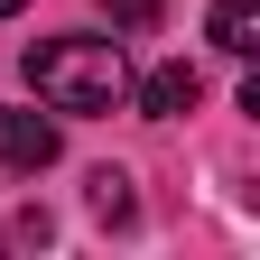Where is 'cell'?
<instances>
[{"mask_svg":"<svg viewBox=\"0 0 260 260\" xmlns=\"http://www.w3.org/2000/svg\"><path fill=\"white\" fill-rule=\"evenodd\" d=\"M103 10H112V28H121V38H149V28L168 19V0H103Z\"/></svg>","mask_w":260,"mask_h":260,"instance_id":"8992f818","label":"cell"},{"mask_svg":"<svg viewBox=\"0 0 260 260\" xmlns=\"http://www.w3.org/2000/svg\"><path fill=\"white\" fill-rule=\"evenodd\" d=\"M10 10H28V0H0V19H10Z\"/></svg>","mask_w":260,"mask_h":260,"instance_id":"52a82bcc","label":"cell"},{"mask_svg":"<svg viewBox=\"0 0 260 260\" xmlns=\"http://www.w3.org/2000/svg\"><path fill=\"white\" fill-rule=\"evenodd\" d=\"M214 47L223 56H251L260 47V0H214Z\"/></svg>","mask_w":260,"mask_h":260,"instance_id":"277c9868","label":"cell"},{"mask_svg":"<svg viewBox=\"0 0 260 260\" xmlns=\"http://www.w3.org/2000/svg\"><path fill=\"white\" fill-rule=\"evenodd\" d=\"M56 121L47 112H0V168H19V177H38V168H56Z\"/></svg>","mask_w":260,"mask_h":260,"instance_id":"7a4b0ae2","label":"cell"},{"mask_svg":"<svg viewBox=\"0 0 260 260\" xmlns=\"http://www.w3.org/2000/svg\"><path fill=\"white\" fill-rule=\"evenodd\" d=\"M93 214H103V223H130V214H140V205H130V177H121V168H103V177H93Z\"/></svg>","mask_w":260,"mask_h":260,"instance_id":"5b68a950","label":"cell"},{"mask_svg":"<svg viewBox=\"0 0 260 260\" xmlns=\"http://www.w3.org/2000/svg\"><path fill=\"white\" fill-rule=\"evenodd\" d=\"M205 103V75H195V65H158V75L140 84V112L149 121H177V112H195Z\"/></svg>","mask_w":260,"mask_h":260,"instance_id":"3957f363","label":"cell"},{"mask_svg":"<svg viewBox=\"0 0 260 260\" xmlns=\"http://www.w3.org/2000/svg\"><path fill=\"white\" fill-rule=\"evenodd\" d=\"M28 84L47 112H112L130 93V65H121V38H47L28 47Z\"/></svg>","mask_w":260,"mask_h":260,"instance_id":"6da1fadb","label":"cell"}]
</instances>
